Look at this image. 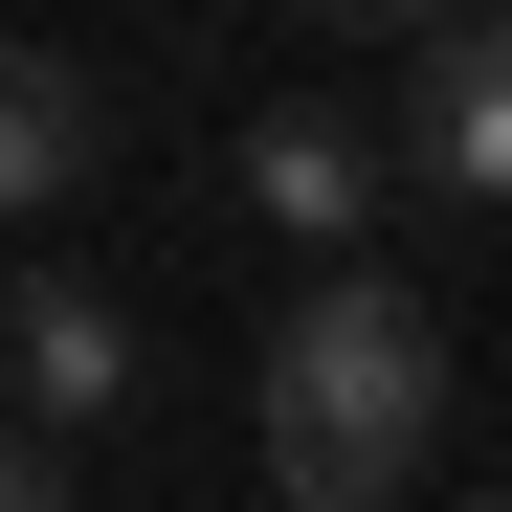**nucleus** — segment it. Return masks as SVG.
Segmentation results:
<instances>
[{"instance_id":"1","label":"nucleus","mask_w":512,"mask_h":512,"mask_svg":"<svg viewBox=\"0 0 512 512\" xmlns=\"http://www.w3.org/2000/svg\"><path fill=\"white\" fill-rule=\"evenodd\" d=\"M446 446V312L401 268H312L268 334V490L290 512H401Z\"/></svg>"},{"instance_id":"2","label":"nucleus","mask_w":512,"mask_h":512,"mask_svg":"<svg viewBox=\"0 0 512 512\" xmlns=\"http://www.w3.org/2000/svg\"><path fill=\"white\" fill-rule=\"evenodd\" d=\"M379 134H401V179L446 201V223H512V23H446V45L401 67Z\"/></svg>"},{"instance_id":"3","label":"nucleus","mask_w":512,"mask_h":512,"mask_svg":"<svg viewBox=\"0 0 512 512\" xmlns=\"http://www.w3.org/2000/svg\"><path fill=\"white\" fill-rule=\"evenodd\" d=\"M0 379H23V446H90V423L134 401V312L90 268H23V312H0Z\"/></svg>"},{"instance_id":"4","label":"nucleus","mask_w":512,"mask_h":512,"mask_svg":"<svg viewBox=\"0 0 512 512\" xmlns=\"http://www.w3.org/2000/svg\"><path fill=\"white\" fill-rule=\"evenodd\" d=\"M379 179H401V134H357V112H268V134H245V201H268L290 245H312V268H357V223H379Z\"/></svg>"},{"instance_id":"5","label":"nucleus","mask_w":512,"mask_h":512,"mask_svg":"<svg viewBox=\"0 0 512 512\" xmlns=\"http://www.w3.org/2000/svg\"><path fill=\"white\" fill-rule=\"evenodd\" d=\"M90 156H112L90 67H67V45H23V67H0V201H23V223H67V201H90Z\"/></svg>"},{"instance_id":"6","label":"nucleus","mask_w":512,"mask_h":512,"mask_svg":"<svg viewBox=\"0 0 512 512\" xmlns=\"http://www.w3.org/2000/svg\"><path fill=\"white\" fill-rule=\"evenodd\" d=\"M290 23H312V45H401V67H423L446 23H490V0H290Z\"/></svg>"},{"instance_id":"7","label":"nucleus","mask_w":512,"mask_h":512,"mask_svg":"<svg viewBox=\"0 0 512 512\" xmlns=\"http://www.w3.org/2000/svg\"><path fill=\"white\" fill-rule=\"evenodd\" d=\"M0 512H90V490H67V446H23V468H0Z\"/></svg>"},{"instance_id":"8","label":"nucleus","mask_w":512,"mask_h":512,"mask_svg":"<svg viewBox=\"0 0 512 512\" xmlns=\"http://www.w3.org/2000/svg\"><path fill=\"white\" fill-rule=\"evenodd\" d=\"M490 512H512V490H490Z\"/></svg>"}]
</instances>
